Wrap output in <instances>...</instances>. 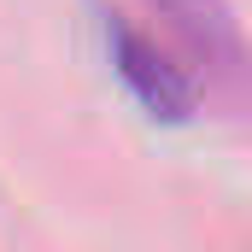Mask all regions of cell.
Segmentation results:
<instances>
[{
  "label": "cell",
  "instance_id": "6da1fadb",
  "mask_svg": "<svg viewBox=\"0 0 252 252\" xmlns=\"http://www.w3.org/2000/svg\"><path fill=\"white\" fill-rule=\"evenodd\" d=\"M106 47H112V64H118L124 88L141 100L147 118H158V124H188L193 118V82L164 59L135 24L112 18V24H106Z\"/></svg>",
  "mask_w": 252,
  "mask_h": 252
},
{
  "label": "cell",
  "instance_id": "7a4b0ae2",
  "mask_svg": "<svg viewBox=\"0 0 252 252\" xmlns=\"http://www.w3.org/2000/svg\"><path fill=\"white\" fill-rule=\"evenodd\" d=\"M182 41H188L193 53L205 64H217V70H241V24H235V6L229 0H147Z\"/></svg>",
  "mask_w": 252,
  "mask_h": 252
}]
</instances>
